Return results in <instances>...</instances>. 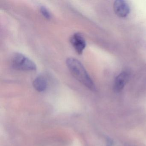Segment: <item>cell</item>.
<instances>
[{"label": "cell", "mask_w": 146, "mask_h": 146, "mask_svg": "<svg viewBox=\"0 0 146 146\" xmlns=\"http://www.w3.org/2000/svg\"><path fill=\"white\" fill-rule=\"evenodd\" d=\"M125 146H131V145H126Z\"/></svg>", "instance_id": "cell-9"}, {"label": "cell", "mask_w": 146, "mask_h": 146, "mask_svg": "<svg viewBox=\"0 0 146 146\" xmlns=\"http://www.w3.org/2000/svg\"><path fill=\"white\" fill-rule=\"evenodd\" d=\"M12 66L16 70L25 71L36 70V66L34 61L20 53H16L12 57Z\"/></svg>", "instance_id": "cell-2"}, {"label": "cell", "mask_w": 146, "mask_h": 146, "mask_svg": "<svg viewBox=\"0 0 146 146\" xmlns=\"http://www.w3.org/2000/svg\"><path fill=\"white\" fill-rule=\"evenodd\" d=\"M33 85L36 90L38 92H43L46 89L47 81L43 76H38L34 80Z\"/></svg>", "instance_id": "cell-6"}, {"label": "cell", "mask_w": 146, "mask_h": 146, "mask_svg": "<svg viewBox=\"0 0 146 146\" xmlns=\"http://www.w3.org/2000/svg\"><path fill=\"white\" fill-rule=\"evenodd\" d=\"M66 64L72 75L76 79L89 89L95 90L94 82L79 60L75 58H69L66 60Z\"/></svg>", "instance_id": "cell-1"}, {"label": "cell", "mask_w": 146, "mask_h": 146, "mask_svg": "<svg viewBox=\"0 0 146 146\" xmlns=\"http://www.w3.org/2000/svg\"><path fill=\"white\" fill-rule=\"evenodd\" d=\"M113 9L116 15L120 17H125L130 12V7L128 3L123 0L116 1L113 4Z\"/></svg>", "instance_id": "cell-4"}, {"label": "cell", "mask_w": 146, "mask_h": 146, "mask_svg": "<svg viewBox=\"0 0 146 146\" xmlns=\"http://www.w3.org/2000/svg\"><path fill=\"white\" fill-rule=\"evenodd\" d=\"M129 74L127 72H123L116 77L114 82V89L116 92H119L123 89L129 80Z\"/></svg>", "instance_id": "cell-5"}, {"label": "cell", "mask_w": 146, "mask_h": 146, "mask_svg": "<svg viewBox=\"0 0 146 146\" xmlns=\"http://www.w3.org/2000/svg\"><path fill=\"white\" fill-rule=\"evenodd\" d=\"M40 11L43 17L48 19L51 18V14L48 9L44 6H41L40 7Z\"/></svg>", "instance_id": "cell-7"}, {"label": "cell", "mask_w": 146, "mask_h": 146, "mask_svg": "<svg viewBox=\"0 0 146 146\" xmlns=\"http://www.w3.org/2000/svg\"><path fill=\"white\" fill-rule=\"evenodd\" d=\"M106 146H115L112 139L109 137L106 138Z\"/></svg>", "instance_id": "cell-8"}, {"label": "cell", "mask_w": 146, "mask_h": 146, "mask_svg": "<svg viewBox=\"0 0 146 146\" xmlns=\"http://www.w3.org/2000/svg\"><path fill=\"white\" fill-rule=\"evenodd\" d=\"M70 42L77 52L82 54L86 46V41L82 35L79 33L73 34L71 37Z\"/></svg>", "instance_id": "cell-3"}]
</instances>
